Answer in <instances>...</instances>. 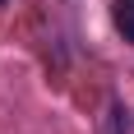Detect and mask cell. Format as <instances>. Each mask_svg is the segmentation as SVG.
<instances>
[{
  "label": "cell",
  "instance_id": "obj_2",
  "mask_svg": "<svg viewBox=\"0 0 134 134\" xmlns=\"http://www.w3.org/2000/svg\"><path fill=\"white\" fill-rule=\"evenodd\" d=\"M116 28L125 32V42H134V0H116Z\"/></svg>",
  "mask_w": 134,
  "mask_h": 134
},
{
  "label": "cell",
  "instance_id": "obj_1",
  "mask_svg": "<svg viewBox=\"0 0 134 134\" xmlns=\"http://www.w3.org/2000/svg\"><path fill=\"white\" fill-rule=\"evenodd\" d=\"M102 134H134V116L125 102H111L107 116H102Z\"/></svg>",
  "mask_w": 134,
  "mask_h": 134
},
{
  "label": "cell",
  "instance_id": "obj_3",
  "mask_svg": "<svg viewBox=\"0 0 134 134\" xmlns=\"http://www.w3.org/2000/svg\"><path fill=\"white\" fill-rule=\"evenodd\" d=\"M0 5H5V0H0Z\"/></svg>",
  "mask_w": 134,
  "mask_h": 134
}]
</instances>
